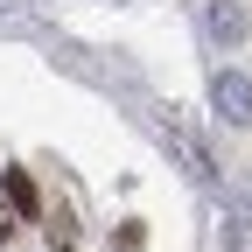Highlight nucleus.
Masks as SVG:
<instances>
[{"mask_svg":"<svg viewBox=\"0 0 252 252\" xmlns=\"http://www.w3.org/2000/svg\"><path fill=\"white\" fill-rule=\"evenodd\" d=\"M210 105L224 126H252V77L245 70H217L210 77Z\"/></svg>","mask_w":252,"mask_h":252,"instance_id":"f257e3e1","label":"nucleus"},{"mask_svg":"<svg viewBox=\"0 0 252 252\" xmlns=\"http://www.w3.org/2000/svg\"><path fill=\"white\" fill-rule=\"evenodd\" d=\"M203 28H210V42H245V7H238V0H210V7H203Z\"/></svg>","mask_w":252,"mask_h":252,"instance_id":"f03ea898","label":"nucleus"},{"mask_svg":"<svg viewBox=\"0 0 252 252\" xmlns=\"http://www.w3.org/2000/svg\"><path fill=\"white\" fill-rule=\"evenodd\" d=\"M161 133H168V147L182 154V168H189V175H210V154L196 147V133H189L182 119H161Z\"/></svg>","mask_w":252,"mask_h":252,"instance_id":"7ed1b4c3","label":"nucleus"},{"mask_svg":"<svg viewBox=\"0 0 252 252\" xmlns=\"http://www.w3.org/2000/svg\"><path fill=\"white\" fill-rule=\"evenodd\" d=\"M7 203H14L21 217H35V182H28L21 168H7Z\"/></svg>","mask_w":252,"mask_h":252,"instance_id":"20e7f679","label":"nucleus"},{"mask_svg":"<svg viewBox=\"0 0 252 252\" xmlns=\"http://www.w3.org/2000/svg\"><path fill=\"white\" fill-rule=\"evenodd\" d=\"M0 238H7V210H0Z\"/></svg>","mask_w":252,"mask_h":252,"instance_id":"39448f33","label":"nucleus"}]
</instances>
